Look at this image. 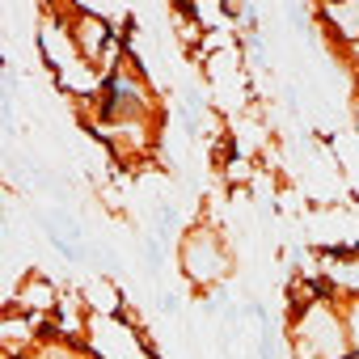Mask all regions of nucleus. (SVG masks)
Listing matches in <instances>:
<instances>
[{"mask_svg":"<svg viewBox=\"0 0 359 359\" xmlns=\"http://www.w3.org/2000/svg\"><path fill=\"white\" fill-rule=\"evenodd\" d=\"M292 351H296V359H351L355 351H351L346 317L330 300L304 304L292 325Z\"/></svg>","mask_w":359,"mask_h":359,"instance_id":"1","label":"nucleus"},{"mask_svg":"<svg viewBox=\"0 0 359 359\" xmlns=\"http://www.w3.org/2000/svg\"><path fill=\"white\" fill-rule=\"evenodd\" d=\"M182 271L195 287H216L233 275V250L224 245V237L208 224H195L187 237H182Z\"/></svg>","mask_w":359,"mask_h":359,"instance_id":"2","label":"nucleus"},{"mask_svg":"<svg viewBox=\"0 0 359 359\" xmlns=\"http://www.w3.org/2000/svg\"><path fill=\"white\" fill-rule=\"evenodd\" d=\"M9 309H22V313H47V309H55V283L43 271H30L22 279V292L13 296Z\"/></svg>","mask_w":359,"mask_h":359,"instance_id":"4","label":"nucleus"},{"mask_svg":"<svg viewBox=\"0 0 359 359\" xmlns=\"http://www.w3.org/2000/svg\"><path fill=\"white\" fill-rule=\"evenodd\" d=\"M325 279L351 296H359V258L355 254H330L325 258Z\"/></svg>","mask_w":359,"mask_h":359,"instance_id":"6","label":"nucleus"},{"mask_svg":"<svg viewBox=\"0 0 359 359\" xmlns=\"http://www.w3.org/2000/svg\"><path fill=\"white\" fill-rule=\"evenodd\" d=\"M317 13H321V22L330 26V34H334L338 43H346V47H355V43H359V0H338V5H321Z\"/></svg>","mask_w":359,"mask_h":359,"instance_id":"3","label":"nucleus"},{"mask_svg":"<svg viewBox=\"0 0 359 359\" xmlns=\"http://www.w3.org/2000/svg\"><path fill=\"white\" fill-rule=\"evenodd\" d=\"M34 330H39V317H34V313L9 309V313H5V325H0V334H5V355L18 359V355L34 342Z\"/></svg>","mask_w":359,"mask_h":359,"instance_id":"5","label":"nucleus"},{"mask_svg":"<svg viewBox=\"0 0 359 359\" xmlns=\"http://www.w3.org/2000/svg\"><path fill=\"white\" fill-rule=\"evenodd\" d=\"M342 317H346V334H351V351H355V359H359V296L342 309Z\"/></svg>","mask_w":359,"mask_h":359,"instance_id":"7","label":"nucleus"}]
</instances>
